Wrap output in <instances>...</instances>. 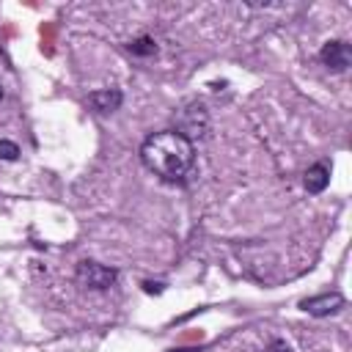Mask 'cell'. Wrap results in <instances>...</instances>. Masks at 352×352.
<instances>
[{"instance_id":"2","label":"cell","mask_w":352,"mask_h":352,"mask_svg":"<svg viewBox=\"0 0 352 352\" xmlns=\"http://www.w3.org/2000/svg\"><path fill=\"white\" fill-rule=\"evenodd\" d=\"M74 278H77V283H80L82 289L104 292V289L116 286L118 272H116L113 267H107V264L94 261V258H82V261L77 264V270H74Z\"/></svg>"},{"instance_id":"12","label":"cell","mask_w":352,"mask_h":352,"mask_svg":"<svg viewBox=\"0 0 352 352\" xmlns=\"http://www.w3.org/2000/svg\"><path fill=\"white\" fill-rule=\"evenodd\" d=\"M0 99H3V88H0Z\"/></svg>"},{"instance_id":"6","label":"cell","mask_w":352,"mask_h":352,"mask_svg":"<svg viewBox=\"0 0 352 352\" xmlns=\"http://www.w3.org/2000/svg\"><path fill=\"white\" fill-rule=\"evenodd\" d=\"M124 102V94L118 88H102V91H91L88 94V104L96 110V113H113L118 110Z\"/></svg>"},{"instance_id":"7","label":"cell","mask_w":352,"mask_h":352,"mask_svg":"<svg viewBox=\"0 0 352 352\" xmlns=\"http://www.w3.org/2000/svg\"><path fill=\"white\" fill-rule=\"evenodd\" d=\"M302 184H305V190H308L311 195L324 192L327 184H330V165H327V162H314V165L305 170Z\"/></svg>"},{"instance_id":"11","label":"cell","mask_w":352,"mask_h":352,"mask_svg":"<svg viewBox=\"0 0 352 352\" xmlns=\"http://www.w3.org/2000/svg\"><path fill=\"white\" fill-rule=\"evenodd\" d=\"M170 352H192V349H170Z\"/></svg>"},{"instance_id":"8","label":"cell","mask_w":352,"mask_h":352,"mask_svg":"<svg viewBox=\"0 0 352 352\" xmlns=\"http://www.w3.org/2000/svg\"><path fill=\"white\" fill-rule=\"evenodd\" d=\"M126 50H129L132 55H138V58H146V55H154V52H157V44H154L151 36H138L135 41L126 44Z\"/></svg>"},{"instance_id":"1","label":"cell","mask_w":352,"mask_h":352,"mask_svg":"<svg viewBox=\"0 0 352 352\" xmlns=\"http://www.w3.org/2000/svg\"><path fill=\"white\" fill-rule=\"evenodd\" d=\"M140 162L165 182H182L195 162V146L176 129H160L140 143Z\"/></svg>"},{"instance_id":"4","label":"cell","mask_w":352,"mask_h":352,"mask_svg":"<svg viewBox=\"0 0 352 352\" xmlns=\"http://www.w3.org/2000/svg\"><path fill=\"white\" fill-rule=\"evenodd\" d=\"M344 302H346V300H344L341 292H324V294H316V297H305V300L300 302V308H302L305 314H311V316H330V314L341 311Z\"/></svg>"},{"instance_id":"3","label":"cell","mask_w":352,"mask_h":352,"mask_svg":"<svg viewBox=\"0 0 352 352\" xmlns=\"http://www.w3.org/2000/svg\"><path fill=\"white\" fill-rule=\"evenodd\" d=\"M319 60L330 69V72H346L352 63V50L344 38H333L319 50Z\"/></svg>"},{"instance_id":"5","label":"cell","mask_w":352,"mask_h":352,"mask_svg":"<svg viewBox=\"0 0 352 352\" xmlns=\"http://www.w3.org/2000/svg\"><path fill=\"white\" fill-rule=\"evenodd\" d=\"M206 126H209V116H206L204 104H190V107L182 110V121H179L176 132L184 135V138L190 140L192 135H204Z\"/></svg>"},{"instance_id":"9","label":"cell","mask_w":352,"mask_h":352,"mask_svg":"<svg viewBox=\"0 0 352 352\" xmlns=\"http://www.w3.org/2000/svg\"><path fill=\"white\" fill-rule=\"evenodd\" d=\"M19 157V146L14 140L0 138V160H16Z\"/></svg>"},{"instance_id":"10","label":"cell","mask_w":352,"mask_h":352,"mask_svg":"<svg viewBox=\"0 0 352 352\" xmlns=\"http://www.w3.org/2000/svg\"><path fill=\"white\" fill-rule=\"evenodd\" d=\"M264 352H292V346H289L283 338H272V341L264 346Z\"/></svg>"}]
</instances>
